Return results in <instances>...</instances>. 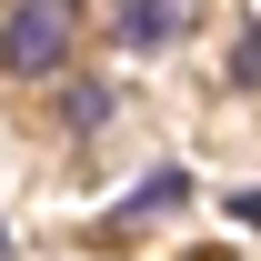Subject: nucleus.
<instances>
[{
    "label": "nucleus",
    "mask_w": 261,
    "mask_h": 261,
    "mask_svg": "<svg viewBox=\"0 0 261 261\" xmlns=\"http://www.w3.org/2000/svg\"><path fill=\"white\" fill-rule=\"evenodd\" d=\"M181 191H191V181H181V171H151V181H141V191H130L121 211H171V201H181Z\"/></svg>",
    "instance_id": "20e7f679"
},
{
    "label": "nucleus",
    "mask_w": 261,
    "mask_h": 261,
    "mask_svg": "<svg viewBox=\"0 0 261 261\" xmlns=\"http://www.w3.org/2000/svg\"><path fill=\"white\" fill-rule=\"evenodd\" d=\"M111 121V91H100V81H70L61 91V130H100Z\"/></svg>",
    "instance_id": "7ed1b4c3"
},
{
    "label": "nucleus",
    "mask_w": 261,
    "mask_h": 261,
    "mask_svg": "<svg viewBox=\"0 0 261 261\" xmlns=\"http://www.w3.org/2000/svg\"><path fill=\"white\" fill-rule=\"evenodd\" d=\"M201 20V0H121V40L130 50H161V40H181Z\"/></svg>",
    "instance_id": "f03ea898"
},
{
    "label": "nucleus",
    "mask_w": 261,
    "mask_h": 261,
    "mask_svg": "<svg viewBox=\"0 0 261 261\" xmlns=\"http://www.w3.org/2000/svg\"><path fill=\"white\" fill-rule=\"evenodd\" d=\"M81 50V0H10L0 10V70L10 81H40Z\"/></svg>",
    "instance_id": "f257e3e1"
},
{
    "label": "nucleus",
    "mask_w": 261,
    "mask_h": 261,
    "mask_svg": "<svg viewBox=\"0 0 261 261\" xmlns=\"http://www.w3.org/2000/svg\"><path fill=\"white\" fill-rule=\"evenodd\" d=\"M231 211H241V221H261V191H241V201H231Z\"/></svg>",
    "instance_id": "423d86ee"
},
{
    "label": "nucleus",
    "mask_w": 261,
    "mask_h": 261,
    "mask_svg": "<svg viewBox=\"0 0 261 261\" xmlns=\"http://www.w3.org/2000/svg\"><path fill=\"white\" fill-rule=\"evenodd\" d=\"M231 81H241V91H261V31H241V50H231Z\"/></svg>",
    "instance_id": "39448f33"
}]
</instances>
